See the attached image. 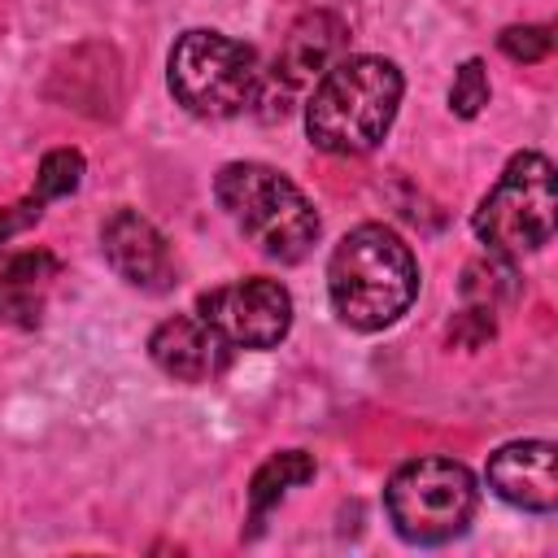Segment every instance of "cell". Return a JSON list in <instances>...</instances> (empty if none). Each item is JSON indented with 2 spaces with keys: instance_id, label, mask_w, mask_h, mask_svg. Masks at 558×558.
<instances>
[{
  "instance_id": "obj_1",
  "label": "cell",
  "mask_w": 558,
  "mask_h": 558,
  "mask_svg": "<svg viewBox=\"0 0 558 558\" xmlns=\"http://www.w3.org/2000/svg\"><path fill=\"white\" fill-rule=\"evenodd\" d=\"M418 257L388 222H357L331 244L327 301L349 331H384L401 323L418 296Z\"/></svg>"
},
{
  "instance_id": "obj_2",
  "label": "cell",
  "mask_w": 558,
  "mask_h": 558,
  "mask_svg": "<svg viewBox=\"0 0 558 558\" xmlns=\"http://www.w3.org/2000/svg\"><path fill=\"white\" fill-rule=\"evenodd\" d=\"M405 96V74L379 52H344L305 96V140L331 157H366L384 144Z\"/></svg>"
},
{
  "instance_id": "obj_3",
  "label": "cell",
  "mask_w": 558,
  "mask_h": 558,
  "mask_svg": "<svg viewBox=\"0 0 558 558\" xmlns=\"http://www.w3.org/2000/svg\"><path fill=\"white\" fill-rule=\"evenodd\" d=\"M214 201L231 227L270 262L296 266L318 244L323 218L314 201L270 161H227L214 174Z\"/></svg>"
},
{
  "instance_id": "obj_4",
  "label": "cell",
  "mask_w": 558,
  "mask_h": 558,
  "mask_svg": "<svg viewBox=\"0 0 558 558\" xmlns=\"http://www.w3.org/2000/svg\"><path fill=\"white\" fill-rule=\"evenodd\" d=\"M384 510L405 545L436 549L471 532L480 510V480L449 453H418L388 475Z\"/></svg>"
},
{
  "instance_id": "obj_5",
  "label": "cell",
  "mask_w": 558,
  "mask_h": 558,
  "mask_svg": "<svg viewBox=\"0 0 558 558\" xmlns=\"http://www.w3.org/2000/svg\"><path fill=\"white\" fill-rule=\"evenodd\" d=\"M166 87L192 118L227 122L253 113L262 92V61L248 44L209 26H192L170 44Z\"/></svg>"
},
{
  "instance_id": "obj_6",
  "label": "cell",
  "mask_w": 558,
  "mask_h": 558,
  "mask_svg": "<svg viewBox=\"0 0 558 558\" xmlns=\"http://www.w3.org/2000/svg\"><path fill=\"white\" fill-rule=\"evenodd\" d=\"M558 227V179L554 161L536 148H519L497 183L471 209V231L488 253L523 262V253H541Z\"/></svg>"
},
{
  "instance_id": "obj_7",
  "label": "cell",
  "mask_w": 558,
  "mask_h": 558,
  "mask_svg": "<svg viewBox=\"0 0 558 558\" xmlns=\"http://www.w3.org/2000/svg\"><path fill=\"white\" fill-rule=\"evenodd\" d=\"M344 48H349V22L340 13H331V9L301 13L288 26V35H283V44L275 52V65L262 70V92H257L253 109L266 122L283 118L292 109V96L314 87L344 57Z\"/></svg>"
},
{
  "instance_id": "obj_8",
  "label": "cell",
  "mask_w": 558,
  "mask_h": 558,
  "mask_svg": "<svg viewBox=\"0 0 558 558\" xmlns=\"http://www.w3.org/2000/svg\"><path fill=\"white\" fill-rule=\"evenodd\" d=\"M196 314L231 349H279L292 331V292L270 275H244L196 296Z\"/></svg>"
},
{
  "instance_id": "obj_9",
  "label": "cell",
  "mask_w": 558,
  "mask_h": 558,
  "mask_svg": "<svg viewBox=\"0 0 558 558\" xmlns=\"http://www.w3.org/2000/svg\"><path fill=\"white\" fill-rule=\"evenodd\" d=\"M100 253L105 266L140 292H170L174 288V253L170 240L131 205H118L100 222Z\"/></svg>"
},
{
  "instance_id": "obj_10",
  "label": "cell",
  "mask_w": 558,
  "mask_h": 558,
  "mask_svg": "<svg viewBox=\"0 0 558 558\" xmlns=\"http://www.w3.org/2000/svg\"><path fill=\"white\" fill-rule=\"evenodd\" d=\"M484 484L523 514L558 510V449L554 440H506L488 453Z\"/></svg>"
},
{
  "instance_id": "obj_11",
  "label": "cell",
  "mask_w": 558,
  "mask_h": 558,
  "mask_svg": "<svg viewBox=\"0 0 558 558\" xmlns=\"http://www.w3.org/2000/svg\"><path fill=\"white\" fill-rule=\"evenodd\" d=\"M231 344L192 310V314H170L153 327L148 336V357L161 375L179 384H209L231 366Z\"/></svg>"
},
{
  "instance_id": "obj_12",
  "label": "cell",
  "mask_w": 558,
  "mask_h": 558,
  "mask_svg": "<svg viewBox=\"0 0 558 558\" xmlns=\"http://www.w3.org/2000/svg\"><path fill=\"white\" fill-rule=\"evenodd\" d=\"M61 279V257L52 248H0V323L39 327L48 292Z\"/></svg>"
},
{
  "instance_id": "obj_13",
  "label": "cell",
  "mask_w": 558,
  "mask_h": 558,
  "mask_svg": "<svg viewBox=\"0 0 558 558\" xmlns=\"http://www.w3.org/2000/svg\"><path fill=\"white\" fill-rule=\"evenodd\" d=\"M314 475H318L314 453H305V449H275V453L248 475V523H253V532L266 523V514H270L292 488L310 484Z\"/></svg>"
},
{
  "instance_id": "obj_14",
  "label": "cell",
  "mask_w": 558,
  "mask_h": 558,
  "mask_svg": "<svg viewBox=\"0 0 558 558\" xmlns=\"http://www.w3.org/2000/svg\"><path fill=\"white\" fill-rule=\"evenodd\" d=\"M458 296L462 305H475V310H488V314H501L510 310L519 296H523V279H519V262L514 257H501V253H480L462 266V279H458Z\"/></svg>"
},
{
  "instance_id": "obj_15",
  "label": "cell",
  "mask_w": 558,
  "mask_h": 558,
  "mask_svg": "<svg viewBox=\"0 0 558 558\" xmlns=\"http://www.w3.org/2000/svg\"><path fill=\"white\" fill-rule=\"evenodd\" d=\"M83 170H87V161H83V153L78 148H48L44 157H39V170H35V196L48 205V201H65V196H74L78 192V183H83Z\"/></svg>"
},
{
  "instance_id": "obj_16",
  "label": "cell",
  "mask_w": 558,
  "mask_h": 558,
  "mask_svg": "<svg viewBox=\"0 0 558 558\" xmlns=\"http://www.w3.org/2000/svg\"><path fill=\"white\" fill-rule=\"evenodd\" d=\"M488 96H493V87H488L484 61H480V57H466V61L453 70V83H449V113L462 118V122H471V118L484 113Z\"/></svg>"
},
{
  "instance_id": "obj_17",
  "label": "cell",
  "mask_w": 558,
  "mask_h": 558,
  "mask_svg": "<svg viewBox=\"0 0 558 558\" xmlns=\"http://www.w3.org/2000/svg\"><path fill=\"white\" fill-rule=\"evenodd\" d=\"M497 48L519 61V65H536L554 52V26L549 22H514V26H501L497 35Z\"/></svg>"
},
{
  "instance_id": "obj_18",
  "label": "cell",
  "mask_w": 558,
  "mask_h": 558,
  "mask_svg": "<svg viewBox=\"0 0 558 558\" xmlns=\"http://www.w3.org/2000/svg\"><path fill=\"white\" fill-rule=\"evenodd\" d=\"M445 336H449V344H458V349H484V344L497 336V314L475 310V305H462V310L449 318Z\"/></svg>"
},
{
  "instance_id": "obj_19",
  "label": "cell",
  "mask_w": 558,
  "mask_h": 558,
  "mask_svg": "<svg viewBox=\"0 0 558 558\" xmlns=\"http://www.w3.org/2000/svg\"><path fill=\"white\" fill-rule=\"evenodd\" d=\"M39 218H44V201L35 192L22 196V201H13V205H0V244H9L13 235L31 231Z\"/></svg>"
}]
</instances>
